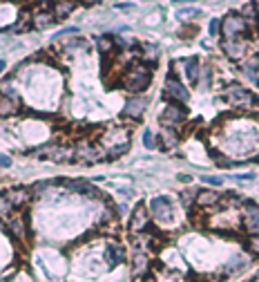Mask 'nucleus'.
<instances>
[{
	"label": "nucleus",
	"mask_w": 259,
	"mask_h": 282,
	"mask_svg": "<svg viewBox=\"0 0 259 282\" xmlns=\"http://www.w3.org/2000/svg\"><path fill=\"white\" fill-rule=\"evenodd\" d=\"M121 88L130 94H141L152 85V68L146 63H132L128 70H123V74L118 76Z\"/></svg>",
	"instance_id": "f257e3e1"
},
{
	"label": "nucleus",
	"mask_w": 259,
	"mask_h": 282,
	"mask_svg": "<svg viewBox=\"0 0 259 282\" xmlns=\"http://www.w3.org/2000/svg\"><path fill=\"white\" fill-rule=\"evenodd\" d=\"M108 152L103 150V148L98 146V143H94L92 139H80L78 143L74 146V161L76 164H96V161H103Z\"/></svg>",
	"instance_id": "f03ea898"
},
{
	"label": "nucleus",
	"mask_w": 259,
	"mask_h": 282,
	"mask_svg": "<svg viewBox=\"0 0 259 282\" xmlns=\"http://www.w3.org/2000/svg\"><path fill=\"white\" fill-rule=\"evenodd\" d=\"M163 97L170 103H176V106H186L190 101V90L176 79L172 68L168 70V79H166V85H163Z\"/></svg>",
	"instance_id": "7ed1b4c3"
},
{
	"label": "nucleus",
	"mask_w": 259,
	"mask_h": 282,
	"mask_svg": "<svg viewBox=\"0 0 259 282\" xmlns=\"http://www.w3.org/2000/svg\"><path fill=\"white\" fill-rule=\"evenodd\" d=\"M250 32L248 23L237 12H230L222 18V36L224 38H244Z\"/></svg>",
	"instance_id": "20e7f679"
},
{
	"label": "nucleus",
	"mask_w": 259,
	"mask_h": 282,
	"mask_svg": "<svg viewBox=\"0 0 259 282\" xmlns=\"http://www.w3.org/2000/svg\"><path fill=\"white\" fill-rule=\"evenodd\" d=\"M224 99L230 103V106H237V108H250L252 103H255V97H252V92H248L244 85H228L226 90H224Z\"/></svg>",
	"instance_id": "39448f33"
},
{
	"label": "nucleus",
	"mask_w": 259,
	"mask_h": 282,
	"mask_svg": "<svg viewBox=\"0 0 259 282\" xmlns=\"http://www.w3.org/2000/svg\"><path fill=\"white\" fill-rule=\"evenodd\" d=\"M128 226L132 233H148V228H150V211H148L146 202H138L136 206L132 208Z\"/></svg>",
	"instance_id": "423d86ee"
},
{
	"label": "nucleus",
	"mask_w": 259,
	"mask_h": 282,
	"mask_svg": "<svg viewBox=\"0 0 259 282\" xmlns=\"http://www.w3.org/2000/svg\"><path fill=\"white\" fill-rule=\"evenodd\" d=\"M148 211H150V217L159 219V222H170L172 215H174V208H172V202L166 197V195H156V197L150 199L148 204Z\"/></svg>",
	"instance_id": "0eeeda50"
},
{
	"label": "nucleus",
	"mask_w": 259,
	"mask_h": 282,
	"mask_svg": "<svg viewBox=\"0 0 259 282\" xmlns=\"http://www.w3.org/2000/svg\"><path fill=\"white\" fill-rule=\"evenodd\" d=\"M159 119H161L163 128H176V126H181V123L188 121V112H186V106L168 103V106L161 110Z\"/></svg>",
	"instance_id": "6e6552de"
},
{
	"label": "nucleus",
	"mask_w": 259,
	"mask_h": 282,
	"mask_svg": "<svg viewBox=\"0 0 259 282\" xmlns=\"http://www.w3.org/2000/svg\"><path fill=\"white\" fill-rule=\"evenodd\" d=\"M4 222H7V231L12 233L16 240H27V237H30V226H27V219H25V215H22V211H14Z\"/></svg>",
	"instance_id": "1a4fd4ad"
},
{
	"label": "nucleus",
	"mask_w": 259,
	"mask_h": 282,
	"mask_svg": "<svg viewBox=\"0 0 259 282\" xmlns=\"http://www.w3.org/2000/svg\"><path fill=\"white\" fill-rule=\"evenodd\" d=\"M222 52L228 56L230 61H242L248 52V45L244 38H222Z\"/></svg>",
	"instance_id": "9d476101"
},
{
	"label": "nucleus",
	"mask_w": 259,
	"mask_h": 282,
	"mask_svg": "<svg viewBox=\"0 0 259 282\" xmlns=\"http://www.w3.org/2000/svg\"><path fill=\"white\" fill-rule=\"evenodd\" d=\"M30 16H32L34 30H45V27H50L52 23H56L54 14H52V5H47V3L34 7V12H30Z\"/></svg>",
	"instance_id": "9b49d317"
},
{
	"label": "nucleus",
	"mask_w": 259,
	"mask_h": 282,
	"mask_svg": "<svg viewBox=\"0 0 259 282\" xmlns=\"http://www.w3.org/2000/svg\"><path fill=\"white\" fill-rule=\"evenodd\" d=\"M242 222L250 235H259V206L252 202H244L242 208Z\"/></svg>",
	"instance_id": "f8f14e48"
},
{
	"label": "nucleus",
	"mask_w": 259,
	"mask_h": 282,
	"mask_svg": "<svg viewBox=\"0 0 259 282\" xmlns=\"http://www.w3.org/2000/svg\"><path fill=\"white\" fill-rule=\"evenodd\" d=\"M148 110V99L146 97H132L126 101V106L121 110V117L123 119H132V121H138V119L143 117V112Z\"/></svg>",
	"instance_id": "ddd939ff"
},
{
	"label": "nucleus",
	"mask_w": 259,
	"mask_h": 282,
	"mask_svg": "<svg viewBox=\"0 0 259 282\" xmlns=\"http://www.w3.org/2000/svg\"><path fill=\"white\" fill-rule=\"evenodd\" d=\"M4 197L12 202V206L16 208V211H20V208L32 199V188H27V186H14V188L4 190Z\"/></svg>",
	"instance_id": "4468645a"
},
{
	"label": "nucleus",
	"mask_w": 259,
	"mask_h": 282,
	"mask_svg": "<svg viewBox=\"0 0 259 282\" xmlns=\"http://www.w3.org/2000/svg\"><path fill=\"white\" fill-rule=\"evenodd\" d=\"M222 199H224V195L219 193V190L204 188V190H199V193H196L194 204H196L199 208H214L217 204H222Z\"/></svg>",
	"instance_id": "2eb2a0df"
},
{
	"label": "nucleus",
	"mask_w": 259,
	"mask_h": 282,
	"mask_svg": "<svg viewBox=\"0 0 259 282\" xmlns=\"http://www.w3.org/2000/svg\"><path fill=\"white\" fill-rule=\"evenodd\" d=\"M132 275L134 278H146L148 271H150V255L146 251H136L132 255Z\"/></svg>",
	"instance_id": "dca6fc26"
},
{
	"label": "nucleus",
	"mask_w": 259,
	"mask_h": 282,
	"mask_svg": "<svg viewBox=\"0 0 259 282\" xmlns=\"http://www.w3.org/2000/svg\"><path fill=\"white\" fill-rule=\"evenodd\" d=\"M63 186H65L67 190H74V193H78V195H88V197H98V188H96V186H92L90 181H85V179H72V181L63 179Z\"/></svg>",
	"instance_id": "f3484780"
},
{
	"label": "nucleus",
	"mask_w": 259,
	"mask_h": 282,
	"mask_svg": "<svg viewBox=\"0 0 259 282\" xmlns=\"http://www.w3.org/2000/svg\"><path fill=\"white\" fill-rule=\"evenodd\" d=\"M105 262L110 266H118L121 262H126V248L118 242H108L105 244Z\"/></svg>",
	"instance_id": "a211bd4d"
},
{
	"label": "nucleus",
	"mask_w": 259,
	"mask_h": 282,
	"mask_svg": "<svg viewBox=\"0 0 259 282\" xmlns=\"http://www.w3.org/2000/svg\"><path fill=\"white\" fill-rule=\"evenodd\" d=\"M184 72H186V79H188L190 85H199V74H201V61L196 56H190L186 59L184 63Z\"/></svg>",
	"instance_id": "6ab92c4d"
},
{
	"label": "nucleus",
	"mask_w": 259,
	"mask_h": 282,
	"mask_svg": "<svg viewBox=\"0 0 259 282\" xmlns=\"http://www.w3.org/2000/svg\"><path fill=\"white\" fill-rule=\"evenodd\" d=\"M159 137H161L159 146L163 148V150H174L181 141V132H176V128H163Z\"/></svg>",
	"instance_id": "aec40b11"
},
{
	"label": "nucleus",
	"mask_w": 259,
	"mask_h": 282,
	"mask_svg": "<svg viewBox=\"0 0 259 282\" xmlns=\"http://www.w3.org/2000/svg\"><path fill=\"white\" fill-rule=\"evenodd\" d=\"M78 7L76 3H72V0H60V3H54L52 5V14H54L56 21H65V18L72 16V12Z\"/></svg>",
	"instance_id": "412c9836"
},
{
	"label": "nucleus",
	"mask_w": 259,
	"mask_h": 282,
	"mask_svg": "<svg viewBox=\"0 0 259 282\" xmlns=\"http://www.w3.org/2000/svg\"><path fill=\"white\" fill-rule=\"evenodd\" d=\"M20 110V101L16 97H2L0 94V117H14Z\"/></svg>",
	"instance_id": "4be33fe9"
},
{
	"label": "nucleus",
	"mask_w": 259,
	"mask_h": 282,
	"mask_svg": "<svg viewBox=\"0 0 259 282\" xmlns=\"http://www.w3.org/2000/svg\"><path fill=\"white\" fill-rule=\"evenodd\" d=\"M50 159L54 164H67V161H74V148H67V146H54Z\"/></svg>",
	"instance_id": "5701e85b"
},
{
	"label": "nucleus",
	"mask_w": 259,
	"mask_h": 282,
	"mask_svg": "<svg viewBox=\"0 0 259 282\" xmlns=\"http://www.w3.org/2000/svg\"><path fill=\"white\" fill-rule=\"evenodd\" d=\"M141 56H143V63L150 65V68L154 70V63H156V59H159V47L156 45H143Z\"/></svg>",
	"instance_id": "b1692460"
},
{
	"label": "nucleus",
	"mask_w": 259,
	"mask_h": 282,
	"mask_svg": "<svg viewBox=\"0 0 259 282\" xmlns=\"http://www.w3.org/2000/svg\"><path fill=\"white\" fill-rule=\"evenodd\" d=\"M96 47H98V52L103 56H108L110 52H114V41H112V36H98L96 38Z\"/></svg>",
	"instance_id": "393cba45"
},
{
	"label": "nucleus",
	"mask_w": 259,
	"mask_h": 282,
	"mask_svg": "<svg viewBox=\"0 0 259 282\" xmlns=\"http://www.w3.org/2000/svg\"><path fill=\"white\" fill-rule=\"evenodd\" d=\"M14 211H16V208L12 206V202L4 197V193H0V219H7Z\"/></svg>",
	"instance_id": "a878e982"
},
{
	"label": "nucleus",
	"mask_w": 259,
	"mask_h": 282,
	"mask_svg": "<svg viewBox=\"0 0 259 282\" xmlns=\"http://www.w3.org/2000/svg\"><path fill=\"white\" fill-rule=\"evenodd\" d=\"M196 193H199L196 188H186L184 193H181V204H184V208H190V206H192L194 199H196Z\"/></svg>",
	"instance_id": "bb28decb"
},
{
	"label": "nucleus",
	"mask_w": 259,
	"mask_h": 282,
	"mask_svg": "<svg viewBox=\"0 0 259 282\" xmlns=\"http://www.w3.org/2000/svg\"><path fill=\"white\" fill-rule=\"evenodd\" d=\"M65 50L67 52H80V50H88V41L83 38H72V41L65 43Z\"/></svg>",
	"instance_id": "cd10ccee"
},
{
	"label": "nucleus",
	"mask_w": 259,
	"mask_h": 282,
	"mask_svg": "<svg viewBox=\"0 0 259 282\" xmlns=\"http://www.w3.org/2000/svg\"><path fill=\"white\" fill-rule=\"evenodd\" d=\"M199 16H201V9H196V7H184L179 12L181 21H188V18H199Z\"/></svg>",
	"instance_id": "c85d7f7f"
},
{
	"label": "nucleus",
	"mask_w": 259,
	"mask_h": 282,
	"mask_svg": "<svg viewBox=\"0 0 259 282\" xmlns=\"http://www.w3.org/2000/svg\"><path fill=\"white\" fill-rule=\"evenodd\" d=\"M143 146H146L148 150H154V148L159 146V141H156V137L152 135L150 130H146V132H143Z\"/></svg>",
	"instance_id": "c756f323"
},
{
	"label": "nucleus",
	"mask_w": 259,
	"mask_h": 282,
	"mask_svg": "<svg viewBox=\"0 0 259 282\" xmlns=\"http://www.w3.org/2000/svg\"><path fill=\"white\" fill-rule=\"evenodd\" d=\"M246 246H248V251H250V255L259 257V235H250V237H248Z\"/></svg>",
	"instance_id": "7c9ffc66"
},
{
	"label": "nucleus",
	"mask_w": 259,
	"mask_h": 282,
	"mask_svg": "<svg viewBox=\"0 0 259 282\" xmlns=\"http://www.w3.org/2000/svg\"><path fill=\"white\" fill-rule=\"evenodd\" d=\"M201 181H204V184H208V186H217V188L224 184V179L219 175H204V177H201Z\"/></svg>",
	"instance_id": "2f4dec72"
},
{
	"label": "nucleus",
	"mask_w": 259,
	"mask_h": 282,
	"mask_svg": "<svg viewBox=\"0 0 259 282\" xmlns=\"http://www.w3.org/2000/svg\"><path fill=\"white\" fill-rule=\"evenodd\" d=\"M67 36H78V27H67V30L58 32V34L54 36V43L56 41H63V38H67Z\"/></svg>",
	"instance_id": "473e14b6"
},
{
	"label": "nucleus",
	"mask_w": 259,
	"mask_h": 282,
	"mask_svg": "<svg viewBox=\"0 0 259 282\" xmlns=\"http://www.w3.org/2000/svg\"><path fill=\"white\" fill-rule=\"evenodd\" d=\"M214 164H217L219 168H230V166H234V161L224 157V155H219V157H214Z\"/></svg>",
	"instance_id": "72a5a7b5"
},
{
	"label": "nucleus",
	"mask_w": 259,
	"mask_h": 282,
	"mask_svg": "<svg viewBox=\"0 0 259 282\" xmlns=\"http://www.w3.org/2000/svg\"><path fill=\"white\" fill-rule=\"evenodd\" d=\"M210 34L212 36L222 34V21H219V18H212V21H210Z\"/></svg>",
	"instance_id": "f704fd0d"
},
{
	"label": "nucleus",
	"mask_w": 259,
	"mask_h": 282,
	"mask_svg": "<svg viewBox=\"0 0 259 282\" xmlns=\"http://www.w3.org/2000/svg\"><path fill=\"white\" fill-rule=\"evenodd\" d=\"M196 34V25H188V27H186V32H181V36H184V38H192Z\"/></svg>",
	"instance_id": "c9c22d12"
},
{
	"label": "nucleus",
	"mask_w": 259,
	"mask_h": 282,
	"mask_svg": "<svg viewBox=\"0 0 259 282\" xmlns=\"http://www.w3.org/2000/svg\"><path fill=\"white\" fill-rule=\"evenodd\" d=\"M12 166V157L9 155H0V168H9Z\"/></svg>",
	"instance_id": "e433bc0d"
},
{
	"label": "nucleus",
	"mask_w": 259,
	"mask_h": 282,
	"mask_svg": "<svg viewBox=\"0 0 259 282\" xmlns=\"http://www.w3.org/2000/svg\"><path fill=\"white\" fill-rule=\"evenodd\" d=\"M116 9H134V3H114Z\"/></svg>",
	"instance_id": "4c0bfd02"
},
{
	"label": "nucleus",
	"mask_w": 259,
	"mask_h": 282,
	"mask_svg": "<svg viewBox=\"0 0 259 282\" xmlns=\"http://www.w3.org/2000/svg\"><path fill=\"white\" fill-rule=\"evenodd\" d=\"M234 179H242V181H250V179H255V175H234Z\"/></svg>",
	"instance_id": "58836bf2"
},
{
	"label": "nucleus",
	"mask_w": 259,
	"mask_h": 282,
	"mask_svg": "<svg viewBox=\"0 0 259 282\" xmlns=\"http://www.w3.org/2000/svg\"><path fill=\"white\" fill-rule=\"evenodd\" d=\"M179 181H186V184H188V181H192V177H190V175H184V173H181V175H179Z\"/></svg>",
	"instance_id": "ea45409f"
},
{
	"label": "nucleus",
	"mask_w": 259,
	"mask_h": 282,
	"mask_svg": "<svg viewBox=\"0 0 259 282\" xmlns=\"http://www.w3.org/2000/svg\"><path fill=\"white\" fill-rule=\"evenodd\" d=\"M4 65H7V63H4V61H2V59H0V74H2V70H4Z\"/></svg>",
	"instance_id": "a19ab883"
},
{
	"label": "nucleus",
	"mask_w": 259,
	"mask_h": 282,
	"mask_svg": "<svg viewBox=\"0 0 259 282\" xmlns=\"http://www.w3.org/2000/svg\"><path fill=\"white\" fill-rule=\"evenodd\" d=\"M255 9H257V18H259V3H255Z\"/></svg>",
	"instance_id": "79ce46f5"
},
{
	"label": "nucleus",
	"mask_w": 259,
	"mask_h": 282,
	"mask_svg": "<svg viewBox=\"0 0 259 282\" xmlns=\"http://www.w3.org/2000/svg\"><path fill=\"white\" fill-rule=\"evenodd\" d=\"M192 282H206V280H192Z\"/></svg>",
	"instance_id": "37998d69"
},
{
	"label": "nucleus",
	"mask_w": 259,
	"mask_h": 282,
	"mask_svg": "<svg viewBox=\"0 0 259 282\" xmlns=\"http://www.w3.org/2000/svg\"><path fill=\"white\" fill-rule=\"evenodd\" d=\"M0 282H7V280H4V278H0Z\"/></svg>",
	"instance_id": "c03bdc74"
},
{
	"label": "nucleus",
	"mask_w": 259,
	"mask_h": 282,
	"mask_svg": "<svg viewBox=\"0 0 259 282\" xmlns=\"http://www.w3.org/2000/svg\"><path fill=\"white\" fill-rule=\"evenodd\" d=\"M143 282H154V280H143Z\"/></svg>",
	"instance_id": "a18cd8bd"
},
{
	"label": "nucleus",
	"mask_w": 259,
	"mask_h": 282,
	"mask_svg": "<svg viewBox=\"0 0 259 282\" xmlns=\"http://www.w3.org/2000/svg\"><path fill=\"white\" fill-rule=\"evenodd\" d=\"M257 282H259V271H257Z\"/></svg>",
	"instance_id": "49530a36"
},
{
	"label": "nucleus",
	"mask_w": 259,
	"mask_h": 282,
	"mask_svg": "<svg viewBox=\"0 0 259 282\" xmlns=\"http://www.w3.org/2000/svg\"><path fill=\"white\" fill-rule=\"evenodd\" d=\"M257 159H259V157H257Z\"/></svg>",
	"instance_id": "de8ad7c7"
}]
</instances>
